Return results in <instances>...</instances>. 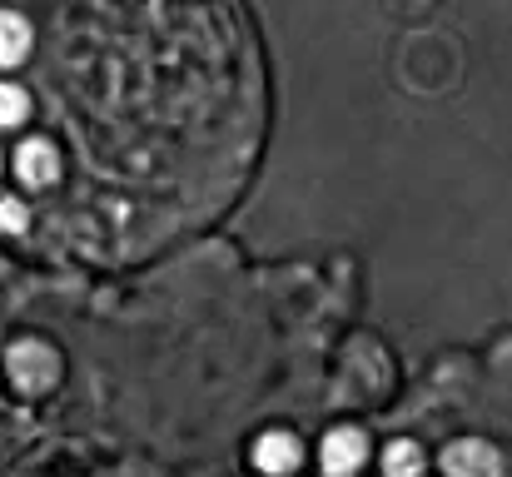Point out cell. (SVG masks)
Here are the masks:
<instances>
[{
    "label": "cell",
    "instance_id": "6da1fadb",
    "mask_svg": "<svg viewBox=\"0 0 512 477\" xmlns=\"http://www.w3.org/2000/svg\"><path fill=\"white\" fill-rule=\"evenodd\" d=\"M5 363H10V383H15L20 393H45V388L55 383V373H60L55 348L40 343V338H20V343H10Z\"/></svg>",
    "mask_w": 512,
    "mask_h": 477
},
{
    "label": "cell",
    "instance_id": "7a4b0ae2",
    "mask_svg": "<svg viewBox=\"0 0 512 477\" xmlns=\"http://www.w3.org/2000/svg\"><path fill=\"white\" fill-rule=\"evenodd\" d=\"M443 468H448V477H503L498 453H493L488 443H478V438L453 443V448L443 453Z\"/></svg>",
    "mask_w": 512,
    "mask_h": 477
},
{
    "label": "cell",
    "instance_id": "3957f363",
    "mask_svg": "<svg viewBox=\"0 0 512 477\" xmlns=\"http://www.w3.org/2000/svg\"><path fill=\"white\" fill-rule=\"evenodd\" d=\"M363 453H368L363 433H358V428H339V433L324 438V453H319V458H324V473L329 477H348V473H358Z\"/></svg>",
    "mask_w": 512,
    "mask_h": 477
},
{
    "label": "cell",
    "instance_id": "277c9868",
    "mask_svg": "<svg viewBox=\"0 0 512 477\" xmlns=\"http://www.w3.org/2000/svg\"><path fill=\"white\" fill-rule=\"evenodd\" d=\"M299 458H304V448H299V438H294V433H264V438H259V448H254L259 473H294V468H299Z\"/></svg>",
    "mask_w": 512,
    "mask_h": 477
},
{
    "label": "cell",
    "instance_id": "5b68a950",
    "mask_svg": "<svg viewBox=\"0 0 512 477\" xmlns=\"http://www.w3.org/2000/svg\"><path fill=\"white\" fill-rule=\"evenodd\" d=\"M15 174L25 179V184H50L55 174H60V164H55V145L50 140H25L20 150H15Z\"/></svg>",
    "mask_w": 512,
    "mask_h": 477
},
{
    "label": "cell",
    "instance_id": "8992f818",
    "mask_svg": "<svg viewBox=\"0 0 512 477\" xmlns=\"http://www.w3.org/2000/svg\"><path fill=\"white\" fill-rule=\"evenodd\" d=\"M25 55H30V25H25V15L0 10V70L20 65Z\"/></svg>",
    "mask_w": 512,
    "mask_h": 477
},
{
    "label": "cell",
    "instance_id": "52a82bcc",
    "mask_svg": "<svg viewBox=\"0 0 512 477\" xmlns=\"http://www.w3.org/2000/svg\"><path fill=\"white\" fill-rule=\"evenodd\" d=\"M383 473L388 477H423V453L413 443H393L383 453Z\"/></svg>",
    "mask_w": 512,
    "mask_h": 477
},
{
    "label": "cell",
    "instance_id": "ba28073f",
    "mask_svg": "<svg viewBox=\"0 0 512 477\" xmlns=\"http://www.w3.org/2000/svg\"><path fill=\"white\" fill-rule=\"evenodd\" d=\"M30 120V95L20 85H0V130H15Z\"/></svg>",
    "mask_w": 512,
    "mask_h": 477
},
{
    "label": "cell",
    "instance_id": "9c48e42d",
    "mask_svg": "<svg viewBox=\"0 0 512 477\" xmlns=\"http://www.w3.org/2000/svg\"><path fill=\"white\" fill-rule=\"evenodd\" d=\"M0 224L5 229H25V209L20 204H0Z\"/></svg>",
    "mask_w": 512,
    "mask_h": 477
}]
</instances>
